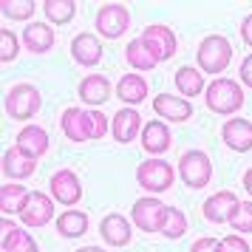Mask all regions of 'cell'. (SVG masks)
Returning a JSON list of instances; mask_svg holds the SVG:
<instances>
[{"mask_svg": "<svg viewBox=\"0 0 252 252\" xmlns=\"http://www.w3.org/2000/svg\"><path fill=\"white\" fill-rule=\"evenodd\" d=\"M60 127L71 142H88L102 139L108 133V116L99 111H82V108H65L60 116Z\"/></svg>", "mask_w": 252, "mask_h": 252, "instance_id": "cell-1", "label": "cell"}, {"mask_svg": "<svg viewBox=\"0 0 252 252\" xmlns=\"http://www.w3.org/2000/svg\"><path fill=\"white\" fill-rule=\"evenodd\" d=\"M204 99H207V108L213 114H221V116H229L244 108V88H241L235 80H227V77H218L207 85L204 91Z\"/></svg>", "mask_w": 252, "mask_h": 252, "instance_id": "cell-2", "label": "cell"}, {"mask_svg": "<svg viewBox=\"0 0 252 252\" xmlns=\"http://www.w3.org/2000/svg\"><path fill=\"white\" fill-rule=\"evenodd\" d=\"M6 114L17 119V122H26V119H32V116L40 111V105H43V96L37 91L34 85H29V82H17L9 88L6 94Z\"/></svg>", "mask_w": 252, "mask_h": 252, "instance_id": "cell-3", "label": "cell"}, {"mask_svg": "<svg viewBox=\"0 0 252 252\" xmlns=\"http://www.w3.org/2000/svg\"><path fill=\"white\" fill-rule=\"evenodd\" d=\"M229 60H232V46L227 37L221 34H210L198 43V68L207 74H221L227 71Z\"/></svg>", "mask_w": 252, "mask_h": 252, "instance_id": "cell-4", "label": "cell"}, {"mask_svg": "<svg viewBox=\"0 0 252 252\" xmlns=\"http://www.w3.org/2000/svg\"><path fill=\"white\" fill-rule=\"evenodd\" d=\"M179 176H182V182L187 187H193V190H201L210 184L213 179V161L207 153L201 150H187L182 159H179Z\"/></svg>", "mask_w": 252, "mask_h": 252, "instance_id": "cell-5", "label": "cell"}, {"mask_svg": "<svg viewBox=\"0 0 252 252\" xmlns=\"http://www.w3.org/2000/svg\"><path fill=\"white\" fill-rule=\"evenodd\" d=\"M173 176H176V170H173L170 161L164 159H148L142 161L136 167V182L148 190V193H164L167 187L173 184Z\"/></svg>", "mask_w": 252, "mask_h": 252, "instance_id": "cell-6", "label": "cell"}, {"mask_svg": "<svg viewBox=\"0 0 252 252\" xmlns=\"http://www.w3.org/2000/svg\"><path fill=\"white\" fill-rule=\"evenodd\" d=\"M130 29V12L122 3H105L96 12V32L105 40H119Z\"/></svg>", "mask_w": 252, "mask_h": 252, "instance_id": "cell-7", "label": "cell"}, {"mask_svg": "<svg viewBox=\"0 0 252 252\" xmlns=\"http://www.w3.org/2000/svg\"><path fill=\"white\" fill-rule=\"evenodd\" d=\"M164 216H167V204H161L159 198H153V195L136 198V204L130 207L133 224H136L139 229H145V232H161Z\"/></svg>", "mask_w": 252, "mask_h": 252, "instance_id": "cell-8", "label": "cell"}, {"mask_svg": "<svg viewBox=\"0 0 252 252\" xmlns=\"http://www.w3.org/2000/svg\"><path fill=\"white\" fill-rule=\"evenodd\" d=\"M139 40L145 43V48L153 54V60H156V63H164V60H170L173 54L179 51L176 34H173L167 26H148V29L139 34Z\"/></svg>", "mask_w": 252, "mask_h": 252, "instance_id": "cell-9", "label": "cell"}, {"mask_svg": "<svg viewBox=\"0 0 252 252\" xmlns=\"http://www.w3.org/2000/svg\"><path fill=\"white\" fill-rule=\"evenodd\" d=\"M17 216H20V221L26 227H46L48 221L54 218V198L34 190V193L26 195V204Z\"/></svg>", "mask_w": 252, "mask_h": 252, "instance_id": "cell-10", "label": "cell"}, {"mask_svg": "<svg viewBox=\"0 0 252 252\" xmlns=\"http://www.w3.org/2000/svg\"><path fill=\"white\" fill-rule=\"evenodd\" d=\"M48 187H51V198H54L57 204H63V207L80 204L82 184H80V179H77L74 170H57L51 176V184H48Z\"/></svg>", "mask_w": 252, "mask_h": 252, "instance_id": "cell-11", "label": "cell"}, {"mask_svg": "<svg viewBox=\"0 0 252 252\" xmlns=\"http://www.w3.org/2000/svg\"><path fill=\"white\" fill-rule=\"evenodd\" d=\"M238 204L241 201L232 190H221V193H213L204 204H201V213H204V218L213 221V224H229V218L235 216Z\"/></svg>", "mask_w": 252, "mask_h": 252, "instance_id": "cell-12", "label": "cell"}, {"mask_svg": "<svg viewBox=\"0 0 252 252\" xmlns=\"http://www.w3.org/2000/svg\"><path fill=\"white\" fill-rule=\"evenodd\" d=\"M221 139L235 153H250L252 150V122L244 119V116H232L221 127Z\"/></svg>", "mask_w": 252, "mask_h": 252, "instance_id": "cell-13", "label": "cell"}, {"mask_svg": "<svg viewBox=\"0 0 252 252\" xmlns=\"http://www.w3.org/2000/svg\"><path fill=\"white\" fill-rule=\"evenodd\" d=\"M142 116L139 111L133 108H122V111H116L114 114V122H111V133L119 145H127V142H133L136 136H142Z\"/></svg>", "mask_w": 252, "mask_h": 252, "instance_id": "cell-14", "label": "cell"}, {"mask_svg": "<svg viewBox=\"0 0 252 252\" xmlns=\"http://www.w3.org/2000/svg\"><path fill=\"white\" fill-rule=\"evenodd\" d=\"M99 232H102V241L108 244V247H127L130 238H133L130 221H127L122 213H111V216H105L102 224H99Z\"/></svg>", "mask_w": 252, "mask_h": 252, "instance_id": "cell-15", "label": "cell"}, {"mask_svg": "<svg viewBox=\"0 0 252 252\" xmlns=\"http://www.w3.org/2000/svg\"><path fill=\"white\" fill-rule=\"evenodd\" d=\"M153 111L159 116H164L167 122H187L193 116V105L184 96H176V94H159L153 99Z\"/></svg>", "mask_w": 252, "mask_h": 252, "instance_id": "cell-16", "label": "cell"}, {"mask_svg": "<svg viewBox=\"0 0 252 252\" xmlns=\"http://www.w3.org/2000/svg\"><path fill=\"white\" fill-rule=\"evenodd\" d=\"M71 57L77 60L80 65H85V68H94V65H99V60H102V43L94 34L82 32V34H77L71 40Z\"/></svg>", "mask_w": 252, "mask_h": 252, "instance_id": "cell-17", "label": "cell"}, {"mask_svg": "<svg viewBox=\"0 0 252 252\" xmlns=\"http://www.w3.org/2000/svg\"><path fill=\"white\" fill-rule=\"evenodd\" d=\"M34 167H37V159H32L29 153H23L17 145L3 153V173H6L9 179H14V182L29 179V176L34 173Z\"/></svg>", "mask_w": 252, "mask_h": 252, "instance_id": "cell-18", "label": "cell"}, {"mask_svg": "<svg viewBox=\"0 0 252 252\" xmlns=\"http://www.w3.org/2000/svg\"><path fill=\"white\" fill-rule=\"evenodd\" d=\"M3 252H40V250H37V241L26 229H20L9 218H3Z\"/></svg>", "mask_w": 252, "mask_h": 252, "instance_id": "cell-19", "label": "cell"}, {"mask_svg": "<svg viewBox=\"0 0 252 252\" xmlns=\"http://www.w3.org/2000/svg\"><path fill=\"white\" fill-rule=\"evenodd\" d=\"M111 91H114V88H111L108 77H102V74H88V77L80 82V99L85 105H102V102H108Z\"/></svg>", "mask_w": 252, "mask_h": 252, "instance_id": "cell-20", "label": "cell"}, {"mask_svg": "<svg viewBox=\"0 0 252 252\" xmlns=\"http://www.w3.org/2000/svg\"><path fill=\"white\" fill-rule=\"evenodd\" d=\"M142 148L148 150L150 156H161L164 150L170 148V130L164 122H148L142 127Z\"/></svg>", "mask_w": 252, "mask_h": 252, "instance_id": "cell-21", "label": "cell"}, {"mask_svg": "<svg viewBox=\"0 0 252 252\" xmlns=\"http://www.w3.org/2000/svg\"><path fill=\"white\" fill-rule=\"evenodd\" d=\"M23 46L34 54H46L54 46V29L46 23H29L23 29Z\"/></svg>", "mask_w": 252, "mask_h": 252, "instance_id": "cell-22", "label": "cell"}, {"mask_svg": "<svg viewBox=\"0 0 252 252\" xmlns=\"http://www.w3.org/2000/svg\"><path fill=\"white\" fill-rule=\"evenodd\" d=\"M17 148L29 153L32 159H40L48 150V133L40 125H26L20 133H17Z\"/></svg>", "mask_w": 252, "mask_h": 252, "instance_id": "cell-23", "label": "cell"}, {"mask_svg": "<svg viewBox=\"0 0 252 252\" xmlns=\"http://www.w3.org/2000/svg\"><path fill=\"white\" fill-rule=\"evenodd\" d=\"M116 96L125 105H139L145 96H148V82L139 74H125L122 80L116 82Z\"/></svg>", "mask_w": 252, "mask_h": 252, "instance_id": "cell-24", "label": "cell"}, {"mask_svg": "<svg viewBox=\"0 0 252 252\" xmlns=\"http://www.w3.org/2000/svg\"><path fill=\"white\" fill-rule=\"evenodd\" d=\"M57 232L63 238H80L88 232V216L82 210H65L57 218Z\"/></svg>", "mask_w": 252, "mask_h": 252, "instance_id": "cell-25", "label": "cell"}, {"mask_svg": "<svg viewBox=\"0 0 252 252\" xmlns=\"http://www.w3.org/2000/svg\"><path fill=\"white\" fill-rule=\"evenodd\" d=\"M176 88H179V94H184V96H198L201 91H207L201 71L193 68V65H184V68L176 71Z\"/></svg>", "mask_w": 252, "mask_h": 252, "instance_id": "cell-26", "label": "cell"}, {"mask_svg": "<svg viewBox=\"0 0 252 252\" xmlns=\"http://www.w3.org/2000/svg\"><path fill=\"white\" fill-rule=\"evenodd\" d=\"M26 184H0V210L9 216V213H20L26 204Z\"/></svg>", "mask_w": 252, "mask_h": 252, "instance_id": "cell-27", "label": "cell"}, {"mask_svg": "<svg viewBox=\"0 0 252 252\" xmlns=\"http://www.w3.org/2000/svg\"><path fill=\"white\" fill-rule=\"evenodd\" d=\"M43 12H46L48 23L65 26V23L74 20V14H77V3H74V0H46V3H43Z\"/></svg>", "mask_w": 252, "mask_h": 252, "instance_id": "cell-28", "label": "cell"}, {"mask_svg": "<svg viewBox=\"0 0 252 252\" xmlns=\"http://www.w3.org/2000/svg\"><path fill=\"white\" fill-rule=\"evenodd\" d=\"M125 57H127V63H130V68H136V71H153V68H156V60H153V54L145 48V43H142L139 37L127 43Z\"/></svg>", "mask_w": 252, "mask_h": 252, "instance_id": "cell-29", "label": "cell"}, {"mask_svg": "<svg viewBox=\"0 0 252 252\" xmlns=\"http://www.w3.org/2000/svg\"><path fill=\"white\" fill-rule=\"evenodd\" d=\"M187 232V216L176 207H167V216H164V224H161V235L164 238H182Z\"/></svg>", "mask_w": 252, "mask_h": 252, "instance_id": "cell-30", "label": "cell"}, {"mask_svg": "<svg viewBox=\"0 0 252 252\" xmlns=\"http://www.w3.org/2000/svg\"><path fill=\"white\" fill-rule=\"evenodd\" d=\"M0 9L9 20H32V14L37 12L34 0H3Z\"/></svg>", "mask_w": 252, "mask_h": 252, "instance_id": "cell-31", "label": "cell"}, {"mask_svg": "<svg viewBox=\"0 0 252 252\" xmlns=\"http://www.w3.org/2000/svg\"><path fill=\"white\" fill-rule=\"evenodd\" d=\"M229 227L235 229V232H252V201H241L238 210H235V216L229 218Z\"/></svg>", "mask_w": 252, "mask_h": 252, "instance_id": "cell-32", "label": "cell"}, {"mask_svg": "<svg viewBox=\"0 0 252 252\" xmlns=\"http://www.w3.org/2000/svg\"><path fill=\"white\" fill-rule=\"evenodd\" d=\"M0 60H3V63H12L14 57H17V51H20V48H17V37L12 34V32H9V29H0Z\"/></svg>", "mask_w": 252, "mask_h": 252, "instance_id": "cell-33", "label": "cell"}, {"mask_svg": "<svg viewBox=\"0 0 252 252\" xmlns=\"http://www.w3.org/2000/svg\"><path fill=\"white\" fill-rule=\"evenodd\" d=\"M218 252H250V244L241 238L238 232L235 235H227V238H221V247Z\"/></svg>", "mask_w": 252, "mask_h": 252, "instance_id": "cell-34", "label": "cell"}, {"mask_svg": "<svg viewBox=\"0 0 252 252\" xmlns=\"http://www.w3.org/2000/svg\"><path fill=\"white\" fill-rule=\"evenodd\" d=\"M218 247H221V241H218V238H213V235H204V238L193 241L190 252H218Z\"/></svg>", "mask_w": 252, "mask_h": 252, "instance_id": "cell-35", "label": "cell"}, {"mask_svg": "<svg viewBox=\"0 0 252 252\" xmlns=\"http://www.w3.org/2000/svg\"><path fill=\"white\" fill-rule=\"evenodd\" d=\"M241 82H244L247 88H252V54H247L244 63H241Z\"/></svg>", "mask_w": 252, "mask_h": 252, "instance_id": "cell-36", "label": "cell"}, {"mask_svg": "<svg viewBox=\"0 0 252 252\" xmlns=\"http://www.w3.org/2000/svg\"><path fill=\"white\" fill-rule=\"evenodd\" d=\"M241 37H244V43L252 48V14L244 17V23H241Z\"/></svg>", "mask_w": 252, "mask_h": 252, "instance_id": "cell-37", "label": "cell"}, {"mask_svg": "<svg viewBox=\"0 0 252 252\" xmlns=\"http://www.w3.org/2000/svg\"><path fill=\"white\" fill-rule=\"evenodd\" d=\"M244 190H247V193L252 195V167L247 173H244Z\"/></svg>", "mask_w": 252, "mask_h": 252, "instance_id": "cell-38", "label": "cell"}, {"mask_svg": "<svg viewBox=\"0 0 252 252\" xmlns=\"http://www.w3.org/2000/svg\"><path fill=\"white\" fill-rule=\"evenodd\" d=\"M74 252H105V250H99V247H80V250H74Z\"/></svg>", "mask_w": 252, "mask_h": 252, "instance_id": "cell-39", "label": "cell"}]
</instances>
